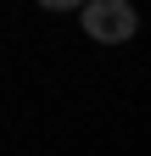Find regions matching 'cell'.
<instances>
[{
	"label": "cell",
	"instance_id": "cell-1",
	"mask_svg": "<svg viewBox=\"0 0 151 156\" xmlns=\"http://www.w3.org/2000/svg\"><path fill=\"white\" fill-rule=\"evenodd\" d=\"M84 34L95 39V45H129V39L140 34V11L129 6V0H90L79 11Z\"/></svg>",
	"mask_w": 151,
	"mask_h": 156
},
{
	"label": "cell",
	"instance_id": "cell-2",
	"mask_svg": "<svg viewBox=\"0 0 151 156\" xmlns=\"http://www.w3.org/2000/svg\"><path fill=\"white\" fill-rule=\"evenodd\" d=\"M39 6H45V11H84L90 0H39Z\"/></svg>",
	"mask_w": 151,
	"mask_h": 156
}]
</instances>
